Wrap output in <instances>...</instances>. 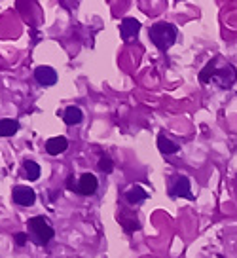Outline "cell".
<instances>
[{
  "label": "cell",
  "instance_id": "obj_7",
  "mask_svg": "<svg viewBox=\"0 0 237 258\" xmlns=\"http://www.w3.org/2000/svg\"><path fill=\"white\" fill-rule=\"evenodd\" d=\"M140 31V23L135 17H125L123 21L119 23V34L123 42H131L133 38H137V34Z\"/></svg>",
  "mask_w": 237,
  "mask_h": 258
},
{
  "label": "cell",
  "instance_id": "obj_2",
  "mask_svg": "<svg viewBox=\"0 0 237 258\" xmlns=\"http://www.w3.org/2000/svg\"><path fill=\"white\" fill-rule=\"evenodd\" d=\"M148 36H150L152 44H154L160 52H167L173 44L177 42L178 29H177L173 23L160 21V23H156V25H152L150 31H148Z\"/></svg>",
  "mask_w": 237,
  "mask_h": 258
},
{
  "label": "cell",
  "instance_id": "obj_13",
  "mask_svg": "<svg viewBox=\"0 0 237 258\" xmlns=\"http://www.w3.org/2000/svg\"><path fill=\"white\" fill-rule=\"evenodd\" d=\"M158 148H160V152L165 154V156H171V154H177V152L180 150V146H178L177 142H173L171 139H167L163 133L158 137Z\"/></svg>",
  "mask_w": 237,
  "mask_h": 258
},
{
  "label": "cell",
  "instance_id": "obj_4",
  "mask_svg": "<svg viewBox=\"0 0 237 258\" xmlns=\"http://www.w3.org/2000/svg\"><path fill=\"white\" fill-rule=\"evenodd\" d=\"M169 195H171V197H186V199H194L190 179L184 177V175H177V177H173L171 184H169Z\"/></svg>",
  "mask_w": 237,
  "mask_h": 258
},
{
  "label": "cell",
  "instance_id": "obj_10",
  "mask_svg": "<svg viewBox=\"0 0 237 258\" xmlns=\"http://www.w3.org/2000/svg\"><path fill=\"white\" fill-rule=\"evenodd\" d=\"M68 148V140L65 137H52L46 140V152L50 156H59Z\"/></svg>",
  "mask_w": 237,
  "mask_h": 258
},
{
  "label": "cell",
  "instance_id": "obj_12",
  "mask_svg": "<svg viewBox=\"0 0 237 258\" xmlns=\"http://www.w3.org/2000/svg\"><path fill=\"white\" fill-rule=\"evenodd\" d=\"M17 131H19V122L17 120H0V137H13Z\"/></svg>",
  "mask_w": 237,
  "mask_h": 258
},
{
  "label": "cell",
  "instance_id": "obj_16",
  "mask_svg": "<svg viewBox=\"0 0 237 258\" xmlns=\"http://www.w3.org/2000/svg\"><path fill=\"white\" fill-rule=\"evenodd\" d=\"M31 237H29V234L27 232H17L15 236H13V241H15V245L17 247H23V245H27V241H29Z\"/></svg>",
  "mask_w": 237,
  "mask_h": 258
},
{
  "label": "cell",
  "instance_id": "obj_11",
  "mask_svg": "<svg viewBox=\"0 0 237 258\" xmlns=\"http://www.w3.org/2000/svg\"><path fill=\"white\" fill-rule=\"evenodd\" d=\"M82 120H84V112H82L78 107L65 108V112H63V122H65L66 126H78V124H82Z\"/></svg>",
  "mask_w": 237,
  "mask_h": 258
},
{
  "label": "cell",
  "instance_id": "obj_3",
  "mask_svg": "<svg viewBox=\"0 0 237 258\" xmlns=\"http://www.w3.org/2000/svg\"><path fill=\"white\" fill-rule=\"evenodd\" d=\"M27 230H29L27 234L31 237V241H34V243L40 245V247L48 245L55 236V230L44 216H33V218H29Z\"/></svg>",
  "mask_w": 237,
  "mask_h": 258
},
{
  "label": "cell",
  "instance_id": "obj_5",
  "mask_svg": "<svg viewBox=\"0 0 237 258\" xmlns=\"http://www.w3.org/2000/svg\"><path fill=\"white\" fill-rule=\"evenodd\" d=\"M11 199L19 207H33L36 201V192L29 186H15L11 190Z\"/></svg>",
  "mask_w": 237,
  "mask_h": 258
},
{
  "label": "cell",
  "instance_id": "obj_1",
  "mask_svg": "<svg viewBox=\"0 0 237 258\" xmlns=\"http://www.w3.org/2000/svg\"><path fill=\"white\" fill-rule=\"evenodd\" d=\"M218 63H220V57H213L209 63L205 64L203 70L199 72V82H201V84L215 82L218 87L230 89L237 80L236 66L232 63H222V66H218Z\"/></svg>",
  "mask_w": 237,
  "mask_h": 258
},
{
  "label": "cell",
  "instance_id": "obj_8",
  "mask_svg": "<svg viewBox=\"0 0 237 258\" xmlns=\"http://www.w3.org/2000/svg\"><path fill=\"white\" fill-rule=\"evenodd\" d=\"M34 80L44 87H50V86H55V82H57V72H55L52 66H38L36 70H34Z\"/></svg>",
  "mask_w": 237,
  "mask_h": 258
},
{
  "label": "cell",
  "instance_id": "obj_14",
  "mask_svg": "<svg viewBox=\"0 0 237 258\" xmlns=\"http://www.w3.org/2000/svg\"><path fill=\"white\" fill-rule=\"evenodd\" d=\"M23 175L29 181H38L40 179V165L33 160H25L23 161Z\"/></svg>",
  "mask_w": 237,
  "mask_h": 258
},
{
  "label": "cell",
  "instance_id": "obj_6",
  "mask_svg": "<svg viewBox=\"0 0 237 258\" xmlns=\"http://www.w3.org/2000/svg\"><path fill=\"white\" fill-rule=\"evenodd\" d=\"M97 188H99L97 177H95L93 173H84V175L80 177V181H78L76 192L82 194V195H93V194L97 192Z\"/></svg>",
  "mask_w": 237,
  "mask_h": 258
},
{
  "label": "cell",
  "instance_id": "obj_15",
  "mask_svg": "<svg viewBox=\"0 0 237 258\" xmlns=\"http://www.w3.org/2000/svg\"><path fill=\"white\" fill-rule=\"evenodd\" d=\"M99 169L103 173H112V169H114V161H112V158L108 156V154H105V156H101V160H99Z\"/></svg>",
  "mask_w": 237,
  "mask_h": 258
},
{
  "label": "cell",
  "instance_id": "obj_9",
  "mask_svg": "<svg viewBox=\"0 0 237 258\" xmlns=\"http://www.w3.org/2000/svg\"><path fill=\"white\" fill-rule=\"evenodd\" d=\"M125 201L129 205H140L144 203V199H148V192L142 188V186H139V184H135V186H131L129 190L125 192Z\"/></svg>",
  "mask_w": 237,
  "mask_h": 258
},
{
  "label": "cell",
  "instance_id": "obj_17",
  "mask_svg": "<svg viewBox=\"0 0 237 258\" xmlns=\"http://www.w3.org/2000/svg\"><path fill=\"white\" fill-rule=\"evenodd\" d=\"M66 188H68V190H74V192H76V188H78V183H74V177H72V175L66 179Z\"/></svg>",
  "mask_w": 237,
  "mask_h": 258
}]
</instances>
